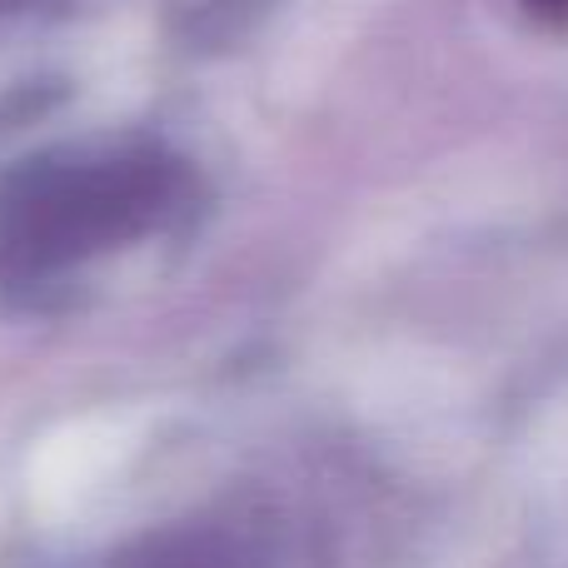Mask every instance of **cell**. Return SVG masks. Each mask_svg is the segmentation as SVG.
I'll use <instances>...</instances> for the list:
<instances>
[{
	"label": "cell",
	"instance_id": "obj_1",
	"mask_svg": "<svg viewBox=\"0 0 568 568\" xmlns=\"http://www.w3.org/2000/svg\"><path fill=\"white\" fill-rule=\"evenodd\" d=\"M160 200H165V170L155 160L40 170L0 210V255L26 270L60 265L145 225Z\"/></svg>",
	"mask_w": 568,
	"mask_h": 568
},
{
	"label": "cell",
	"instance_id": "obj_2",
	"mask_svg": "<svg viewBox=\"0 0 568 568\" xmlns=\"http://www.w3.org/2000/svg\"><path fill=\"white\" fill-rule=\"evenodd\" d=\"M529 16H539L544 26H559V30H568V0H519Z\"/></svg>",
	"mask_w": 568,
	"mask_h": 568
}]
</instances>
